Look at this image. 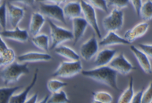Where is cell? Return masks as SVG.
Here are the masks:
<instances>
[{
    "mask_svg": "<svg viewBox=\"0 0 152 103\" xmlns=\"http://www.w3.org/2000/svg\"><path fill=\"white\" fill-rule=\"evenodd\" d=\"M81 74L85 77L109 86L113 89L119 91L117 84L118 73L109 65L96 67L90 70H83Z\"/></svg>",
    "mask_w": 152,
    "mask_h": 103,
    "instance_id": "1",
    "label": "cell"
},
{
    "mask_svg": "<svg viewBox=\"0 0 152 103\" xmlns=\"http://www.w3.org/2000/svg\"><path fill=\"white\" fill-rule=\"evenodd\" d=\"M28 73V64L14 62L1 71V79L5 85H8L17 82L23 75Z\"/></svg>",
    "mask_w": 152,
    "mask_h": 103,
    "instance_id": "2",
    "label": "cell"
},
{
    "mask_svg": "<svg viewBox=\"0 0 152 103\" xmlns=\"http://www.w3.org/2000/svg\"><path fill=\"white\" fill-rule=\"evenodd\" d=\"M47 21L50 28V50H55L63 42L73 40L72 31L57 25L50 19H47Z\"/></svg>",
    "mask_w": 152,
    "mask_h": 103,
    "instance_id": "3",
    "label": "cell"
},
{
    "mask_svg": "<svg viewBox=\"0 0 152 103\" xmlns=\"http://www.w3.org/2000/svg\"><path fill=\"white\" fill-rule=\"evenodd\" d=\"M82 71L83 66L81 60L64 61L60 63L53 73V76L55 77L70 78L81 73Z\"/></svg>",
    "mask_w": 152,
    "mask_h": 103,
    "instance_id": "4",
    "label": "cell"
},
{
    "mask_svg": "<svg viewBox=\"0 0 152 103\" xmlns=\"http://www.w3.org/2000/svg\"><path fill=\"white\" fill-rule=\"evenodd\" d=\"M80 2H81V8H82V14L84 16V19L87 22V23L91 27V28H93V31L96 33V35L97 36L99 40H102V35L100 29H99V24H98L96 8L93 5H90V3L84 1V0H81Z\"/></svg>",
    "mask_w": 152,
    "mask_h": 103,
    "instance_id": "5",
    "label": "cell"
},
{
    "mask_svg": "<svg viewBox=\"0 0 152 103\" xmlns=\"http://www.w3.org/2000/svg\"><path fill=\"white\" fill-rule=\"evenodd\" d=\"M102 24L107 32L115 31L122 28L124 24V12L121 10L113 8L110 14L102 21Z\"/></svg>",
    "mask_w": 152,
    "mask_h": 103,
    "instance_id": "6",
    "label": "cell"
},
{
    "mask_svg": "<svg viewBox=\"0 0 152 103\" xmlns=\"http://www.w3.org/2000/svg\"><path fill=\"white\" fill-rule=\"evenodd\" d=\"M40 13L47 19L55 20L66 24V18L64 9L59 5L41 3L40 5Z\"/></svg>",
    "mask_w": 152,
    "mask_h": 103,
    "instance_id": "7",
    "label": "cell"
},
{
    "mask_svg": "<svg viewBox=\"0 0 152 103\" xmlns=\"http://www.w3.org/2000/svg\"><path fill=\"white\" fill-rule=\"evenodd\" d=\"M108 65L116 71L118 73L122 75L128 74L135 69L132 64L128 61L122 53L115 56Z\"/></svg>",
    "mask_w": 152,
    "mask_h": 103,
    "instance_id": "8",
    "label": "cell"
},
{
    "mask_svg": "<svg viewBox=\"0 0 152 103\" xmlns=\"http://www.w3.org/2000/svg\"><path fill=\"white\" fill-rule=\"evenodd\" d=\"M99 43L95 36L83 43L80 48V56L85 61H90L98 53Z\"/></svg>",
    "mask_w": 152,
    "mask_h": 103,
    "instance_id": "9",
    "label": "cell"
},
{
    "mask_svg": "<svg viewBox=\"0 0 152 103\" xmlns=\"http://www.w3.org/2000/svg\"><path fill=\"white\" fill-rule=\"evenodd\" d=\"M52 57L50 54L42 52L31 51L23 53L17 57V62L20 63H28L37 62H49L52 60Z\"/></svg>",
    "mask_w": 152,
    "mask_h": 103,
    "instance_id": "10",
    "label": "cell"
},
{
    "mask_svg": "<svg viewBox=\"0 0 152 103\" xmlns=\"http://www.w3.org/2000/svg\"><path fill=\"white\" fill-rule=\"evenodd\" d=\"M8 17L11 26L13 28L18 27V24L23 20L25 16V10L17 5H13L11 2L7 3Z\"/></svg>",
    "mask_w": 152,
    "mask_h": 103,
    "instance_id": "11",
    "label": "cell"
},
{
    "mask_svg": "<svg viewBox=\"0 0 152 103\" xmlns=\"http://www.w3.org/2000/svg\"><path fill=\"white\" fill-rule=\"evenodd\" d=\"M131 52L134 55L135 58L137 59V62L140 65L142 70L147 74H151L152 73V67L151 64L150 58L145 54L143 51H142L138 47L134 45L130 46Z\"/></svg>",
    "mask_w": 152,
    "mask_h": 103,
    "instance_id": "12",
    "label": "cell"
},
{
    "mask_svg": "<svg viewBox=\"0 0 152 103\" xmlns=\"http://www.w3.org/2000/svg\"><path fill=\"white\" fill-rule=\"evenodd\" d=\"M1 37L24 43L28 40L29 33L28 30L17 27L13 30H4L1 32Z\"/></svg>",
    "mask_w": 152,
    "mask_h": 103,
    "instance_id": "13",
    "label": "cell"
},
{
    "mask_svg": "<svg viewBox=\"0 0 152 103\" xmlns=\"http://www.w3.org/2000/svg\"><path fill=\"white\" fill-rule=\"evenodd\" d=\"M148 27L149 24L147 22L145 21L139 23L137 25L134 26L133 28L129 29V30L125 32L124 38L131 44L136 40L144 36L147 33Z\"/></svg>",
    "mask_w": 152,
    "mask_h": 103,
    "instance_id": "14",
    "label": "cell"
},
{
    "mask_svg": "<svg viewBox=\"0 0 152 103\" xmlns=\"http://www.w3.org/2000/svg\"><path fill=\"white\" fill-rule=\"evenodd\" d=\"M16 54L14 50L8 48L2 37L0 39V65L1 67H6L14 62Z\"/></svg>",
    "mask_w": 152,
    "mask_h": 103,
    "instance_id": "15",
    "label": "cell"
},
{
    "mask_svg": "<svg viewBox=\"0 0 152 103\" xmlns=\"http://www.w3.org/2000/svg\"><path fill=\"white\" fill-rule=\"evenodd\" d=\"M46 19L41 13L34 12L31 16L30 23H29V35L31 36L32 37L38 35L43 26L44 25Z\"/></svg>",
    "mask_w": 152,
    "mask_h": 103,
    "instance_id": "16",
    "label": "cell"
},
{
    "mask_svg": "<svg viewBox=\"0 0 152 103\" xmlns=\"http://www.w3.org/2000/svg\"><path fill=\"white\" fill-rule=\"evenodd\" d=\"M72 21V33L74 37L73 43L75 45L83 37L89 24L84 18L82 17L74 19Z\"/></svg>",
    "mask_w": 152,
    "mask_h": 103,
    "instance_id": "17",
    "label": "cell"
},
{
    "mask_svg": "<svg viewBox=\"0 0 152 103\" xmlns=\"http://www.w3.org/2000/svg\"><path fill=\"white\" fill-rule=\"evenodd\" d=\"M63 9L66 19H67L69 20H73L74 19L81 17V15L82 14L81 2L77 1L68 2L64 5Z\"/></svg>",
    "mask_w": 152,
    "mask_h": 103,
    "instance_id": "18",
    "label": "cell"
},
{
    "mask_svg": "<svg viewBox=\"0 0 152 103\" xmlns=\"http://www.w3.org/2000/svg\"><path fill=\"white\" fill-rule=\"evenodd\" d=\"M116 50L111 48H105L97 53L95 59L94 64L96 67L106 66L110 64L116 54Z\"/></svg>",
    "mask_w": 152,
    "mask_h": 103,
    "instance_id": "19",
    "label": "cell"
},
{
    "mask_svg": "<svg viewBox=\"0 0 152 103\" xmlns=\"http://www.w3.org/2000/svg\"><path fill=\"white\" fill-rule=\"evenodd\" d=\"M116 45H128L131 43L127 41L124 37H121L115 31L108 32L107 34L99 42L100 46H110Z\"/></svg>",
    "mask_w": 152,
    "mask_h": 103,
    "instance_id": "20",
    "label": "cell"
},
{
    "mask_svg": "<svg viewBox=\"0 0 152 103\" xmlns=\"http://www.w3.org/2000/svg\"><path fill=\"white\" fill-rule=\"evenodd\" d=\"M37 74H38V69H36L35 73L34 74L33 78H32L30 84L22 91L19 94H14L13 97H11L10 103H24L26 100L28 99V93L30 92L31 90L32 89L34 86L36 84L37 81Z\"/></svg>",
    "mask_w": 152,
    "mask_h": 103,
    "instance_id": "21",
    "label": "cell"
},
{
    "mask_svg": "<svg viewBox=\"0 0 152 103\" xmlns=\"http://www.w3.org/2000/svg\"><path fill=\"white\" fill-rule=\"evenodd\" d=\"M49 40H50L49 37L46 33H41L31 37V42L33 43L34 45L46 53L50 50Z\"/></svg>",
    "mask_w": 152,
    "mask_h": 103,
    "instance_id": "22",
    "label": "cell"
},
{
    "mask_svg": "<svg viewBox=\"0 0 152 103\" xmlns=\"http://www.w3.org/2000/svg\"><path fill=\"white\" fill-rule=\"evenodd\" d=\"M55 53L70 61L80 60V56L73 49L68 46L59 45L55 49Z\"/></svg>",
    "mask_w": 152,
    "mask_h": 103,
    "instance_id": "23",
    "label": "cell"
},
{
    "mask_svg": "<svg viewBox=\"0 0 152 103\" xmlns=\"http://www.w3.org/2000/svg\"><path fill=\"white\" fill-rule=\"evenodd\" d=\"M134 95L135 94L134 91V79L133 77H131L128 88L122 92L120 97H119L117 103H131Z\"/></svg>",
    "mask_w": 152,
    "mask_h": 103,
    "instance_id": "24",
    "label": "cell"
},
{
    "mask_svg": "<svg viewBox=\"0 0 152 103\" xmlns=\"http://www.w3.org/2000/svg\"><path fill=\"white\" fill-rule=\"evenodd\" d=\"M21 87H3L0 88V103H10L11 97Z\"/></svg>",
    "mask_w": 152,
    "mask_h": 103,
    "instance_id": "25",
    "label": "cell"
},
{
    "mask_svg": "<svg viewBox=\"0 0 152 103\" xmlns=\"http://www.w3.org/2000/svg\"><path fill=\"white\" fill-rule=\"evenodd\" d=\"M139 16L145 22L152 19V0H146L143 2Z\"/></svg>",
    "mask_w": 152,
    "mask_h": 103,
    "instance_id": "26",
    "label": "cell"
},
{
    "mask_svg": "<svg viewBox=\"0 0 152 103\" xmlns=\"http://www.w3.org/2000/svg\"><path fill=\"white\" fill-rule=\"evenodd\" d=\"M67 85L68 84L65 82H63V81L58 80L56 79H52L48 81L47 89L49 92L54 94V93H57L61 91L62 88H65L66 86H67Z\"/></svg>",
    "mask_w": 152,
    "mask_h": 103,
    "instance_id": "27",
    "label": "cell"
},
{
    "mask_svg": "<svg viewBox=\"0 0 152 103\" xmlns=\"http://www.w3.org/2000/svg\"><path fill=\"white\" fill-rule=\"evenodd\" d=\"M70 100L69 99L66 94L64 91H58L57 93H54L49 97L48 103H69Z\"/></svg>",
    "mask_w": 152,
    "mask_h": 103,
    "instance_id": "28",
    "label": "cell"
},
{
    "mask_svg": "<svg viewBox=\"0 0 152 103\" xmlns=\"http://www.w3.org/2000/svg\"><path fill=\"white\" fill-rule=\"evenodd\" d=\"M93 99L102 102L104 103H112L113 97L110 93L106 91H96L92 93Z\"/></svg>",
    "mask_w": 152,
    "mask_h": 103,
    "instance_id": "29",
    "label": "cell"
},
{
    "mask_svg": "<svg viewBox=\"0 0 152 103\" xmlns=\"http://www.w3.org/2000/svg\"><path fill=\"white\" fill-rule=\"evenodd\" d=\"M87 2L93 5L95 8L107 13L108 11V3L107 0H87Z\"/></svg>",
    "mask_w": 152,
    "mask_h": 103,
    "instance_id": "30",
    "label": "cell"
},
{
    "mask_svg": "<svg viewBox=\"0 0 152 103\" xmlns=\"http://www.w3.org/2000/svg\"><path fill=\"white\" fill-rule=\"evenodd\" d=\"M7 14H8V8L7 3L3 2L0 6V24L3 29L6 28L7 26Z\"/></svg>",
    "mask_w": 152,
    "mask_h": 103,
    "instance_id": "31",
    "label": "cell"
},
{
    "mask_svg": "<svg viewBox=\"0 0 152 103\" xmlns=\"http://www.w3.org/2000/svg\"><path fill=\"white\" fill-rule=\"evenodd\" d=\"M108 6H112L114 8L121 10L128 7L130 0H108Z\"/></svg>",
    "mask_w": 152,
    "mask_h": 103,
    "instance_id": "32",
    "label": "cell"
},
{
    "mask_svg": "<svg viewBox=\"0 0 152 103\" xmlns=\"http://www.w3.org/2000/svg\"><path fill=\"white\" fill-rule=\"evenodd\" d=\"M142 103H152V81H151L148 88L143 91Z\"/></svg>",
    "mask_w": 152,
    "mask_h": 103,
    "instance_id": "33",
    "label": "cell"
},
{
    "mask_svg": "<svg viewBox=\"0 0 152 103\" xmlns=\"http://www.w3.org/2000/svg\"><path fill=\"white\" fill-rule=\"evenodd\" d=\"M138 48L144 52L149 58L152 59V45L148 44H139Z\"/></svg>",
    "mask_w": 152,
    "mask_h": 103,
    "instance_id": "34",
    "label": "cell"
},
{
    "mask_svg": "<svg viewBox=\"0 0 152 103\" xmlns=\"http://www.w3.org/2000/svg\"><path fill=\"white\" fill-rule=\"evenodd\" d=\"M130 2H131V5H132L133 8H134L137 15H140V8H141L142 5L143 3L142 0H130Z\"/></svg>",
    "mask_w": 152,
    "mask_h": 103,
    "instance_id": "35",
    "label": "cell"
},
{
    "mask_svg": "<svg viewBox=\"0 0 152 103\" xmlns=\"http://www.w3.org/2000/svg\"><path fill=\"white\" fill-rule=\"evenodd\" d=\"M143 91H144V90H141L139 92L136 93L131 103H142V97Z\"/></svg>",
    "mask_w": 152,
    "mask_h": 103,
    "instance_id": "36",
    "label": "cell"
},
{
    "mask_svg": "<svg viewBox=\"0 0 152 103\" xmlns=\"http://www.w3.org/2000/svg\"><path fill=\"white\" fill-rule=\"evenodd\" d=\"M10 2H20V3H23L24 5H28V6H31V5H34V3L35 2L36 0H8Z\"/></svg>",
    "mask_w": 152,
    "mask_h": 103,
    "instance_id": "37",
    "label": "cell"
},
{
    "mask_svg": "<svg viewBox=\"0 0 152 103\" xmlns=\"http://www.w3.org/2000/svg\"><path fill=\"white\" fill-rule=\"evenodd\" d=\"M37 2H52V3L55 4V5H61V4L64 3L67 1V0H36Z\"/></svg>",
    "mask_w": 152,
    "mask_h": 103,
    "instance_id": "38",
    "label": "cell"
},
{
    "mask_svg": "<svg viewBox=\"0 0 152 103\" xmlns=\"http://www.w3.org/2000/svg\"><path fill=\"white\" fill-rule=\"evenodd\" d=\"M37 98H38L37 94H34L33 96H31L30 98L28 99L24 103H37Z\"/></svg>",
    "mask_w": 152,
    "mask_h": 103,
    "instance_id": "39",
    "label": "cell"
},
{
    "mask_svg": "<svg viewBox=\"0 0 152 103\" xmlns=\"http://www.w3.org/2000/svg\"><path fill=\"white\" fill-rule=\"evenodd\" d=\"M49 95H46V97H44L43 99H42L40 102L38 103H48V101H49Z\"/></svg>",
    "mask_w": 152,
    "mask_h": 103,
    "instance_id": "40",
    "label": "cell"
},
{
    "mask_svg": "<svg viewBox=\"0 0 152 103\" xmlns=\"http://www.w3.org/2000/svg\"><path fill=\"white\" fill-rule=\"evenodd\" d=\"M92 103H104V102H102L99 101V100L93 99V102H92Z\"/></svg>",
    "mask_w": 152,
    "mask_h": 103,
    "instance_id": "41",
    "label": "cell"
}]
</instances>
